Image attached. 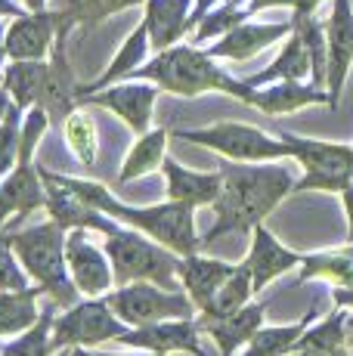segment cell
<instances>
[{
    "label": "cell",
    "mask_w": 353,
    "mask_h": 356,
    "mask_svg": "<svg viewBox=\"0 0 353 356\" xmlns=\"http://www.w3.org/2000/svg\"><path fill=\"white\" fill-rule=\"evenodd\" d=\"M127 328L131 325L115 316L106 294L103 298H84L53 319V344H56V350H63V347H69V350L72 347H90L93 350L106 341H118Z\"/></svg>",
    "instance_id": "obj_8"
},
{
    "label": "cell",
    "mask_w": 353,
    "mask_h": 356,
    "mask_svg": "<svg viewBox=\"0 0 353 356\" xmlns=\"http://www.w3.org/2000/svg\"><path fill=\"white\" fill-rule=\"evenodd\" d=\"M22 6H25V10H31V13H38V10H47V6H50V0H22Z\"/></svg>",
    "instance_id": "obj_48"
},
{
    "label": "cell",
    "mask_w": 353,
    "mask_h": 356,
    "mask_svg": "<svg viewBox=\"0 0 353 356\" xmlns=\"http://www.w3.org/2000/svg\"><path fill=\"white\" fill-rule=\"evenodd\" d=\"M161 174H165V186L171 202L192 204V208H211L220 195V170H189L171 155L161 161Z\"/></svg>",
    "instance_id": "obj_21"
},
{
    "label": "cell",
    "mask_w": 353,
    "mask_h": 356,
    "mask_svg": "<svg viewBox=\"0 0 353 356\" xmlns=\"http://www.w3.org/2000/svg\"><path fill=\"white\" fill-rule=\"evenodd\" d=\"M325 47H329V108L341 106V93L347 84V74L353 68V3L350 0H335L331 16L325 19Z\"/></svg>",
    "instance_id": "obj_12"
},
{
    "label": "cell",
    "mask_w": 353,
    "mask_h": 356,
    "mask_svg": "<svg viewBox=\"0 0 353 356\" xmlns=\"http://www.w3.org/2000/svg\"><path fill=\"white\" fill-rule=\"evenodd\" d=\"M108 307L115 310V316L127 325H149L161 323V319H189L199 316L195 304L189 300V294L183 289H165L158 282H127L115 285L106 294Z\"/></svg>",
    "instance_id": "obj_7"
},
{
    "label": "cell",
    "mask_w": 353,
    "mask_h": 356,
    "mask_svg": "<svg viewBox=\"0 0 353 356\" xmlns=\"http://www.w3.org/2000/svg\"><path fill=\"white\" fill-rule=\"evenodd\" d=\"M176 140H186L192 146L211 149L220 159L229 161H282L288 159V149L279 136L263 134L254 124H242V121H217L205 127H180L174 130Z\"/></svg>",
    "instance_id": "obj_6"
},
{
    "label": "cell",
    "mask_w": 353,
    "mask_h": 356,
    "mask_svg": "<svg viewBox=\"0 0 353 356\" xmlns=\"http://www.w3.org/2000/svg\"><path fill=\"white\" fill-rule=\"evenodd\" d=\"M288 356H350V347H307V350H291Z\"/></svg>",
    "instance_id": "obj_42"
},
{
    "label": "cell",
    "mask_w": 353,
    "mask_h": 356,
    "mask_svg": "<svg viewBox=\"0 0 353 356\" xmlns=\"http://www.w3.org/2000/svg\"><path fill=\"white\" fill-rule=\"evenodd\" d=\"M319 313H322L319 307H310V310L304 313L297 323H288V325H261L254 338H251L236 356H288L297 347L301 334L307 332V325L313 323V319H319Z\"/></svg>",
    "instance_id": "obj_26"
},
{
    "label": "cell",
    "mask_w": 353,
    "mask_h": 356,
    "mask_svg": "<svg viewBox=\"0 0 353 356\" xmlns=\"http://www.w3.org/2000/svg\"><path fill=\"white\" fill-rule=\"evenodd\" d=\"M103 356H158V353H149V350H133V353H103Z\"/></svg>",
    "instance_id": "obj_50"
},
{
    "label": "cell",
    "mask_w": 353,
    "mask_h": 356,
    "mask_svg": "<svg viewBox=\"0 0 353 356\" xmlns=\"http://www.w3.org/2000/svg\"><path fill=\"white\" fill-rule=\"evenodd\" d=\"M53 307L56 304L50 300L40 310L35 325L19 332L10 344L0 347V356H53L56 353V344H53V319H56V313H53Z\"/></svg>",
    "instance_id": "obj_33"
},
{
    "label": "cell",
    "mask_w": 353,
    "mask_h": 356,
    "mask_svg": "<svg viewBox=\"0 0 353 356\" xmlns=\"http://www.w3.org/2000/svg\"><path fill=\"white\" fill-rule=\"evenodd\" d=\"M40 298H44L40 285L0 291V338H16L19 332L35 325L40 316V307H38Z\"/></svg>",
    "instance_id": "obj_28"
},
{
    "label": "cell",
    "mask_w": 353,
    "mask_h": 356,
    "mask_svg": "<svg viewBox=\"0 0 353 356\" xmlns=\"http://www.w3.org/2000/svg\"><path fill=\"white\" fill-rule=\"evenodd\" d=\"M236 264H227V260H217V257H205L202 251L195 254L180 257L176 264V282L180 289L189 294V300L195 304V310H205V304L214 298V291L220 289V282L233 273Z\"/></svg>",
    "instance_id": "obj_22"
},
{
    "label": "cell",
    "mask_w": 353,
    "mask_h": 356,
    "mask_svg": "<svg viewBox=\"0 0 353 356\" xmlns=\"http://www.w3.org/2000/svg\"><path fill=\"white\" fill-rule=\"evenodd\" d=\"M297 279L310 282V279H325L331 285H353V242L350 248L341 251H319V254H304L297 266Z\"/></svg>",
    "instance_id": "obj_30"
},
{
    "label": "cell",
    "mask_w": 353,
    "mask_h": 356,
    "mask_svg": "<svg viewBox=\"0 0 353 356\" xmlns=\"http://www.w3.org/2000/svg\"><path fill=\"white\" fill-rule=\"evenodd\" d=\"M3 63H6V29L0 25V78H3Z\"/></svg>",
    "instance_id": "obj_47"
},
{
    "label": "cell",
    "mask_w": 353,
    "mask_h": 356,
    "mask_svg": "<svg viewBox=\"0 0 353 356\" xmlns=\"http://www.w3.org/2000/svg\"><path fill=\"white\" fill-rule=\"evenodd\" d=\"M118 344L133 347V350H149V353H189V356H205L202 350V328L195 316L189 319H161V323L149 325H133L118 338Z\"/></svg>",
    "instance_id": "obj_11"
},
{
    "label": "cell",
    "mask_w": 353,
    "mask_h": 356,
    "mask_svg": "<svg viewBox=\"0 0 353 356\" xmlns=\"http://www.w3.org/2000/svg\"><path fill=\"white\" fill-rule=\"evenodd\" d=\"M223 3H229V6H248V0H223Z\"/></svg>",
    "instance_id": "obj_52"
},
{
    "label": "cell",
    "mask_w": 353,
    "mask_h": 356,
    "mask_svg": "<svg viewBox=\"0 0 353 356\" xmlns=\"http://www.w3.org/2000/svg\"><path fill=\"white\" fill-rule=\"evenodd\" d=\"M53 118L47 115V108L40 106H31L25 108L22 115V127H19V164H35V152L44 140V134L50 130Z\"/></svg>",
    "instance_id": "obj_36"
},
{
    "label": "cell",
    "mask_w": 353,
    "mask_h": 356,
    "mask_svg": "<svg viewBox=\"0 0 353 356\" xmlns=\"http://www.w3.org/2000/svg\"><path fill=\"white\" fill-rule=\"evenodd\" d=\"M310 78V56L304 50V40L301 34L291 29L288 40L279 50V56L273 59L263 72L251 74V78H242L248 87H263V84H273V81H307Z\"/></svg>",
    "instance_id": "obj_27"
},
{
    "label": "cell",
    "mask_w": 353,
    "mask_h": 356,
    "mask_svg": "<svg viewBox=\"0 0 353 356\" xmlns=\"http://www.w3.org/2000/svg\"><path fill=\"white\" fill-rule=\"evenodd\" d=\"M149 50H152V40H149V29L140 22L137 29H133V31L124 38L121 50L115 53V59L106 65V72L99 74L97 81H90V84H81V87H78V106H81V99H84L87 93H97V90H103V87L115 84V81L131 78V74L137 72L142 63H149Z\"/></svg>",
    "instance_id": "obj_25"
},
{
    "label": "cell",
    "mask_w": 353,
    "mask_h": 356,
    "mask_svg": "<svg viewBox=\"0 0 353 356\" xmlns=\"http://www.w3.org/2000/svg\"><path fill=\"white\" fill-rule=\"evenodd\" d=\"M291 29L301 34L304 50L310 56V84L325 87L329 78V47H325V22L316 16H291Z\"/></svg>",
    "instance_id": "obj_34"
},
{
    "label": "cell",
    "mask_w": 353,
    "mask_h": 356,
    "mask_svg": "<svg viewBox=\"0 0 353 356\" xmlns=\"http://www.w3.org/2000/svg\"><path fill=\"white\" fill-rule=\"evenodd\" d=\"M65 38H69V31L59 29L50 56H47V78H44V90H40V99H38L53 121H65V115H72L78 108L81 84L74 81L69 56H65Z\"/></svg>",
    "instance_id": "obj_15"
},
{
    "label": "cell",
    "mask_w": 353,
    "mask_h": 356,
    "mask_svg": "<svg viewBox=\"0 0 353 356\" xmlns=\"http://www.w3.org/2000/svg\"><path fill=\"white\" fill-rule=\"evenodd\" d=\"M59 29H65V19L53 6L16 16L6 25V59H47Z\"/></svg>",
    "instance_id": "obj_13"
},
{
    "label": "cell",
    "mask_w": 353,
    "mask_h": 356,
    "mask_svg": "<svg viewBox=\"0 0 353 356\" xmlns=\"http://www.w3.org/2000/svg\"><path fill=\"white\" fill-rule=\"evenodd\" d=\"M254 282H251V273L245 264L233 266V273H229L227 279L220 282V289L214 291V298L205 304V310L199 313V316L205 319H217V316H227V313L239 310V307H245L251 298H254Z\"/></svg>",
    "instance_id": "obj_32"
},
{
    "label": "cell",
    "mask_w": 353,
    "mask_h": 356,
    "mask_svg": "<svg viewBox=\"0 0 353 356\" xmlns=\"http://www.w3.org/2000/svg\"><path fill=\"white\" fill-rule=\"evenodd\" d=\"M31 276L25 273V266L19 264L16 251H13L10 232H0V291H13V289H28Z\"/></svg>",
    "instance_id": "obj_38"
},
{
    "label": "cell",
    "mask_w": 353,
    "mask_h": 356,
    "mask_svg": "<svg viewBox=\"0 0 353 356\" xmlns=\"http://www.w3.org/2000/svg\"><path fill=\"white\" fill-rule=\"evenodd\" d=\"M47 78V59H10V65H3V90L13 97L19 108L38 106L40 90H44Z\"/></svg>",
    "instance_id": "obj_29"
},
{
    "label": "cell",
    "mask_w": 353,
    "mask_h": 356,
    "mask_svg": "<svg viewBox=\"0 0 353 356\" xmlns=\"http://www.w3.org/2000/svg\"><path fill=\"white\" fill-rule=\"evenodd\" d=\"M331 304L353 313V285H331Z\"/></svg>",
    "instance_id": "obj_41"
},
{
    "label": "cell",
    "mask_w": 353,
    "mask_h": 356,
    "mask_svg": "<svg viewBox=\"0 0 353 356\" xmlns=\"http://www.w3.org/2000/svg\"><path fill=\"white\" fill-rule=\"evenodd\" d=\"M248 19H251V13L245 10V6L217 3L214 10L208 13V16L202 19L199 25H195V31H192V40H189V44L202 47V44H208V40H217V38H223V34H227V31H233L236 25L248 22Z\"/></svg>",
    "instance_id": "obj_35"
},
{
    "label": "cell",
    "mask_w": 353,
    "mask_h": 356,
    "mask_svg": "<svg viewBox=\"0 0 353 356\" xmlns=\"http://www.w3.org/2000/svg\"><path fill=\"white\" fill-rule=\"evenodd\" d=\"M47 204V186L38 164H16L10 174L0 180V229L16 217L35 214Z\"/></svg>",
    "instance_id": "obj_17"
},
{
    "label": "cell",
    "mask_w": 353,
    "mask_h": 356,
    "mask_svg": "<svg viewBox=\"0 0 353 356\" xmlns=\"http://www.w3.org/2000/svg\"><path fill=\"white\" fill-rule=\"evenodd\" d=\"M344 202V217H347V242H353V183L341 193Z\"/></svg>",
    "instance_id": "obj_44"
},
{
    "label": "cell",
    "mask_w": 353,
    "mask_h": 356,
    "mask_svg": "<svg viewBox=\"0 0 353 356\" xmlns=\"http://www.w3.org/2000/svg\"><path fill=\"white\" fill-rule=\"evenodd\" d=\"M319 3H322V0H295V10H291V16H316Z\"/></svg>",
    "instance_id": "obj_45"
},
{
    "label": "cell",
    "mask_w": 353,
    "mask_h": 356,
    "mask_svg": "<svg viewBox=\"0 0 353 356\" xmlns=\"http://www.w3.org/2000/svg\"><path fill=\"white\" fill-rule=\"evenodd\" d=\"M171 136H174V130H167V127H155V130L140 134L137 143L127 149L115 183H118V186H127V183H137V180H142V177L161 170V161H165V155H167V143H171Z\"/></svg>",
    "instance_id": "obj_24"
},
{
    "label": "cell",
    "mask_w": 353,
    "mask_h": 356,
    "mask_svg": "<svg viewBox=\"0 0 353 356\" xmlns=\"http://www.w3.org/2000/svg\"><path fill=\"white\" fill-rule=\"evenodd\" d=\"M301 260H304V254L285 248V245L263 227V223H257V227L251 229V248H248V254H245L242 264L248 266L254 291H263L267 285H273L276 279L285 276L288 270H297Z\"/></svg>",
    "instance_id": "obj_14"
},
{
    "label": "cell",
    "mask_w": 353,
    "mask_h": 356,
    "mask_svg": "<svg viewBox=\"0 0 353 356\" xmlns=\"http://www.w3.org/2000/svg\"><path fill=\"white\" fill-rule=\"evenodd\" d=\"M22 13H28V10H25V6H19L16 0H0V19H3V16L16 19V16H22Z\"/></svg>",
    "instance_id": "obj_46"
},
{
    "label": "cell",
    "mask_w": 353,
    "mask_h": 356,
    "mask_svg": "<svg viewBox=\"0 0 353 356\" xmlns=\"http://www.w3.org/2000/svg\"><path fill=\"white\" fill-rule=\"evenodd\" d=\"M87 0H50V6L53 10H59L63 13V19H65V29H74V13L84 6Z\"/></svg>",
    "instance_id": "obj_40"
},
{
    "label": "cell",
    "mask_w": 353,
    "mask_h": 356,
    "mask_svg": "<svg viewBox=\"0 0 353 356\" xmlns=\"http://www.w3.org/2000/svg\"><path fill=\"white\" fill-rule=\"evenodd\" d=\"M279 140L288 149V159H295L304 168V177L295 183V193H338L353 183V146L347 143H325L297 136L288 130H279Z\"/></svg>",
    "instance_id": "obj_5"
},
{
    "label": "cell",
    "mask_w": 353,
    "mask_h": 356,
    "mask_svg": "<svg viewBox=\"0 0 353 356\" xmlns=\"http://www.w3.org/2000/svg\"><path fill=\"white\" fill-rule=\"evenodd\" d=\"M0 347H3V341H0Z\"/></svg>",
    "instance_id": "obj_54"
},
{
    "label": "cell",
    "mask_w": 353,
    "mask_h": 356,
    "mask_svg": "<svg viewBox=\"0 0 353 356\" xmlns=\"http://www.w3.org/2000/svg\"><path fill=\"white\" fill-rule=\"evenodd\" d=\"M65 266H69V276L81 298H103L115 289L112 260L103 245L90 238V229L65 232Z\"/></svg>",
    "instance_id": "obj_10"
},
{
    "label": "cell",
    "mask_w": 353,
    "mask_h": 356,
    "mask_svg": "<svg viewBox=\"0 0 353 356\" xmlns=\"http://www.w3.org/2000/svg\"><path fill=\"white\" fill-rule=\"evenodd\" d=\"M291 34V19L288 22H242L233 31H227L223 38H217L208 53L214 59H227V63H248L257 53H263L267 47H273L276 40Z\"/></svg>",
    "instance_id": "obj_18"
},
{
    "label": "cell",
    "mask_w": 353,
    "mask_h": 356,
    "mask_svg": "<svg viewBox=\"0 0 353 356\" xmlns=\"http://www.w3.org/2000/svg\"><path fill=\"white\" fill-rule=\"evenodd\" d=\"M53 356H72V350H69V347H63V350H56Z\"/></svg>",
    "instance_id": "obj_53"
},
{
    "label": "cell",
    "mask_w": 353,
    "mask_h": 356,
    "mask_svg": "<svg viewBox=\"0 0 353 356\" xmlns=\"http://www.w3.org/2000/svg\"><path fill=\"white\" fill-rule=\"evenodd\" d=\"M47 186V214H50L53 223H59L65 232L69 229H90V232H99V236H112V232L121 229L118 220H112L108 214H103V211L90 208L87 202H81L74 193H69V189H63L59 183L53 180H44Z\"/></svg>",
    "instance_id": "obj_19"
},
{
    "label": "cell",
    "mask_w": 353,
    "mask_h": 356,
    "mask_svg": "<svg viewBox=\"0 0 353 356\" xmlns=\"http://www.w3.org/2000/svg\"><path fill=\"white\" fill-rule=\"evenodd\" d=\"M63 136H65V146L72 149V155L78 159L81 168H84V170L97 168V159H99V130H97V121L84 112V106H78L72 115H65Z\"/></svg>",
    "instance_id": "obj_31"
},
{
    "label": "cell",
    "mask_w": 353,
    "mask_h": 356,
    "mask_svg": "<svg viewBox=\"0 0 353 356\" xmlns=\"http://www.w3.org/2000/svg\"><path fill=\"white\" fill-rule=\"evenodd\" d=\"M267 310H270V300H248L245 307L227 313V316H217V319L195 316V323H199L202 334H211L220 356H236L257 334V328L263 325Z\"/></svg>",
    "instance_id": "obj_16"
},
{
    "label": "cell",
    "mask_w": 353,
    "mask_h": 356,
    "mask_svg": "<svg viewBox=\"0 0 353 356\" xmlns=\"http://www.w3.org/2000/svg\"><path fill=\"white\" fill-rule=\"evenodd\" d=\"M103 248L112 260L115 285L127 282H158L165 289H176V264L180 254L165 248L161 242L149 238L146 232L121 227L118 232L103 238Z\"/></svg>",
    "instance_id": "obj_4"
},
{
    "label": "cell",
    "mask_w": 353,
    "mask_h": 356,
    "mask_svg": "<svg viewBox=\"0 0 353 356\" xmlns=\"http://www.w3.org/2000/svg\"><path fill=\"white\" fill-rule=\"evenodd\" d=\"M347 347H353V313H350V319H347Z\"/></svg>",
    "instance_id": "obj_51"
},
{
    "label": "cell",
    "mask_w": 353,
    "mask_h": 356,
    "mask_svg": "<svg viewBox=\"0 0 353 356\" xmlns=\"http://www.w3.org/2000/svg\"><path fill=\"white\" fill-rule=\"evenodd\" d=\"M273 6H291V10H295V0H248L245 10L254 16V13H261V10H273Z\"/></svg>",
    "instance_id": "obj_43"
},
{
    "label": "cell",
    "mask_w": 353,
    "mask_h": 356,
    "mask_svg": "<svg viewBox=\"0 0 353 356\" xmlns=\"http://www.w3.org/2000/svg\"><path fill=\"white\" fill-rule=\"evenodd\" d=\"M131 78L152 81L161 90L186 97V99L214 90V93H227V97H233L239 102H248L251 90H254L245 81L227 74L217 65V59L211 53L195 44H174V47H167V50H158L149 63H142Z\"/></svg>",
    "instance_id": "obj_2"
},
{
    "label": "cell",
    "mask_w": 353,
    "mask_h": 356,
    "mask_svg": "<svg viewBox=\"0 0 353 356\" xmlns=\"http://www.w3.org/2000/svg\"><path fill=\"white\" fill-rule=\"evenodd\" d=\"M72 356H103V353H90V347H72Z\"/></svg>",
    "instance_id": "obj_49"
},
{
    "label": "cell",
    "mask_w": 353,
    "mask_h": 356,
    "mask_svg": "<svg viewBox=\"0 0 353 356\" xmlns=\"http://www.w3.org/2000/svg\"><path fill=\"white\" fill-rule=\"evenodd\" d=\"M25 108L13 106L10 115L0 121V180L19 164V127H22Z\"/></svg>",
    "instance_id": "obj_37"
},
{
    "label": "cell",
    "mask_w": 353,
    "mask_h": 356,
    "mask_svg": "<svg viewBox=\"0 0 353 356\" xmlns=\"http://www.w3.org/2000/svg\"><path fill=\"white\" fill-rule=\"evenodd\" d=\"M220 170V195L211 204L214 223L202 236V248L233 232H251L295 193V174L285 164L273 161H229L217 164Z\"/></svg>",
    "instance_id": "obj_1"
},
{
    "label": "cell",
    "mask_w": 353,
    "mask_h": 356,
    "mask_svg": "<svg viewBox=\"0 0 353 356\" xmlns=\"http://www.w3.org/2000/svg\"><path fill=\"white\" fill-rule=\"evenodd\" d=\"M245 106L279 118V115H295L307 106H329V90L310 81H273V84L254 87Z\"/></svg>",
    "instance_id": "obj_20"
},
{
    "label": "cell",
    "mask_w": 353,
    "mask_h": 356,
    "mask_svg": "<svg viewBox=\"0 0 353 356\" xmlns=\"http://www.w3.org/2000/svg\"><path fill=\"white\" fill-rule=\"evenodd\" d=\"M10 242L19 264L31 276V282L40 285L53 304L63 307V310L78 304L81 291L74 289L69 266H65V229L59 223L47 220L38 227L10 232Z\"/></svg>",
    "instance_id": "obj_3"
},
{
    "label": "cell",
    "mask_w": 353,
    "mask_h": 356,
    "mask_svg": "<svg viewBox=\"0 0 353 356\" xmlns=\"http://www.w3.org/2000/svg\"><path fill=\"white\" fill-rule=\"evenodd\" d=\"M140 3H146V0H87V3L74 13V29H78V25L93 29V25H99L103 19L115 16V13H121V10H131V6H140Z\"/></svg>",
    "instance_id": "obj_39"
},
{
    "label": "cell",
    "mask_w": 353,
    "mask_h": 356,
    "mask_svg": "<svg viewBox=\"0 0 353 356\" xmlns=\"http://www.w3.org/2000/svg\"><path fill=\"white\" fill-rule=\"evenodd\" d=\"M161 87L152 84V81H137V78H124V81H115V84L103 87L97 93H87L81 99V106H97L106 108V112L118 115L133 134H146L152 130V108L155 99H158Z\"/></svg>",
    "instance_id": "obj_9"
},
{
    "label": "cell",
    "mask_w": 353,
    "mask_h": 356,
    "mask_svg": "<svg viewBox=\"0 0 353 356\" xmlns=\"http://www.w3.org/2000/svg\"><path fill=\"white\" fill-rule=\"evenodd\" d=\"M195 0H146L142 3V25L149 29L152 50H167L189 34V13Z\"/></svg>",
    "instance_id": "obj_23"
}]
</instances>
